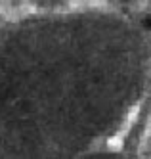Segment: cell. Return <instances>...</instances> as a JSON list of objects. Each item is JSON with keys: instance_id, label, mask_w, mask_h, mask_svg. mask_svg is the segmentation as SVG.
<instances>
[{"instance_id": "cell-1", "label": "cell", "mask_w": 151, "mask_h": 159, "mask_svg": "<svg viewBox=\"0 0 151 159\" xmlns=\"http://www.w3.org/2000/svg\"><path fill=\"white\" fill-rule=\"evenodd\" d=\"M124 130H119L115 136H111V138L107 140V148L109 150H113V152H119L121 148H122V144H124Z\"/></svg>"}, {"instance_id": "cell-2", "label": "cell", "mask_w": 151, "mask_h": 159, "mask_svg": "<svg viewBox=\"0 0 151 159\" xmlns=\"http://www.w3.org/2000/svg\"><path fill=\"white\" fill-rule=\"evenodd\" d=\"M140 109H142V106H140V104H136V106L128 111V115H126V123H124V127H122L121 130H124V132H128V130H130V127L134 125V121H136V117H138V113H140Z\"/></svg>"}]
</instances>
